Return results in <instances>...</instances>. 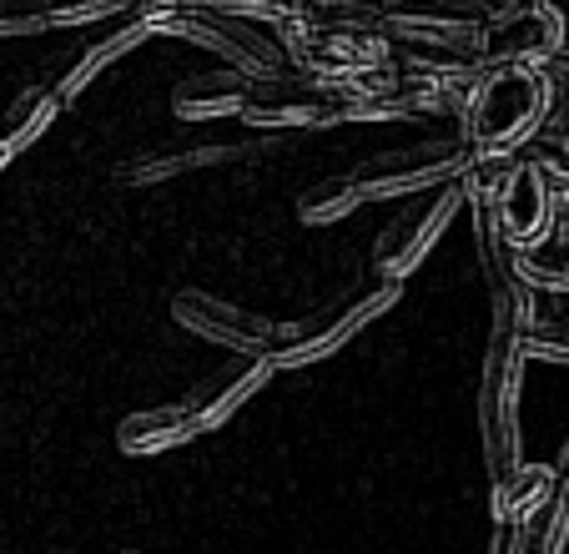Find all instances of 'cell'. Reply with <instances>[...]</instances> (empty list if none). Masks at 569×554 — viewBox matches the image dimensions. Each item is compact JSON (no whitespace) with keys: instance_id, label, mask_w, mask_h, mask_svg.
<instances>
[{"instance_id":"obj_29","label":"cell","mask_w":569,"mask_h":554,"mask_svg":"<svg viewBox=\"0 0 569 554\" xmlns=\"http://www.w3.org/2000/svg\"><path fill=\"white\" fill-rule=\"evenodd\" d=\"M479 6H489L495 16H519V11H539L549 0H479Z\"/></svg>"},{"instance_id":"obj_19","label":"cell","mask_w":569,"mask_h":554,"mask_svg":"<svg viewBox=\"0 0 569 554\" xmlns=\"http://www.w3.org/2000/svg\"><path fill=\"white\" fill-rule=\"evenodd\" d=\"M56 117H61V97H56V86H31V91H21V97L11 101L6 127H0V131H6L11 151L21 157L26 147H36V141L56 127Z\"/></svg>"},{"instance_id":"obj_21","label":"cell","mask_w":569,"mask_h":554,"mask_svg":"<svg viewBox=\"0 0 569 554\" xmlns=\"http://www.w3.org/2000/svg\"><path fill=\"white\" fill-rule=\"evenodd\" d=\"M569 544V438L555 458V494H549L545 514L529 524V554H565Z\"/></svg>"},{"instance_id":"obj_16","label":"cell","mask_w":569,"mask_h":554,"mask_svg":"<svg viewBox=\"0 0 569 554\" xmlns=\"http://www.w3.org/2000/svg\"><path fill=\"white\" fill-rule=\"evenodd\" d=\"M151 36H157V26H151V21H117L107 36H101V41L81 46L76 66L61 76V86H56V97H61V107H66V101L81 97V91H87V86L97 81V76L107 71L111 61H121V56L137 51V46H141V41H151Z\"/></svg>"},{"instance_id":"obj_14","label":"cell","mask_w":569,"mask_h":554,"mask_svg":"<svg viewBox=\"0 0 569 554\" xmlns=\"http://www.w3.org/2000/svg\"><path fill=\"white\" fill-rule=\"evenodd\" d=\"M258 91V81L232 66L222 71H202V76H182L172 86V117L182 121H222V117H242Z\"/></svg>"},{"instance_id":"obj_31","label":"cell","mask_w":569,"mask_h":554,"mask_svg":"<svg viewBox=\"0 0 569 554\" xmlns=\"http://www.w3.org/2000/svg\"><path fill=\"white\" fill-rule=\"evenodd\" d=\"M388 6H403V0H388Z\"/></svg>"},{"instance_id":"obj_9","label":"cell","mask_w":569,"mask_h":554,"mask_svg":"<svg viewBox=\"0 0 569 554\" xmlns=\"http://www.w3.org/2000/svg\"><path fill=\"white\" fill-rule=\"evenodd\" d=\"M343 86H322L312 76H278V81H258L242 127L252 131H318V127H343Z\"/></svg>"},{"instance_id":"obj_22","label":"cell","mask_w":569,"mask_h":554,"mask_svg":"<svg viewBox=\"0 0 569 554\" xmlns=\"http://www.w3.org/2000/svg\"><path fill=\"white\" fill-rule=\"evenodd\" d=\"M292 21L312 26V31H363L383 36V6H363V0H298Z\"/></svg>"},{"instance_id":"obj_4","label":"cell","mask_w":569,"mask_h":554,"mask_svg":"<svg viewBox=\"0 0 569 554\" xmlns=\"http://www.w3.org/2000/svg\"><path fill=\"white\" fill-rule=\"evenodd\" d=\"M489 31H495V11L479 6V0H403V6H383L388 46H423V51H449L483 66Z\"/></svg>"},{"instance_id":"obj_20","label":"cell","mask_w":569,"mask_h":554,"mask_svg":"<svg viewBox=\"0 0 569 554\" xmlns=\"http://www.w3.org/2000/svg\"><path fill=\"white\" fill-rule=\"evenodd\" d=\"M515 273L525 288L549 293V298H559V308H569V243L549 237L539 247H525V253H515Z\"/></svg>"},{"instance_id":"obj_10","label":"cell","mask_w":569,"mask_h":554,"mask_svg":"<svg viewBox=\"0 0 569 554\" xmlns=\"http://www.w3.org/2000/svg\"><path fill=\"white\" fill-rule=\"evenodd\" d=\"M172 318L187 333H197L202 343H217L227 353H272L278 343V323H268L262 313L242 308V303H227L217 293L187 288L172 298Z\"/></svg>"},{"instance_id":"obj_15","label":"cell","mask_w":569,"mask_h":554,"mask_svg":"<svg viewBox=\"0 0 569 554\" xmlns=\"http://www.w3.org/2000/svg\"><path fill=\"white\" fill-rule=\"evenodd\" d=\"M197 438V424L187 414V404H167V408H141V414H127L117 428L121 454L131 458H151V454H172L177 444Z\"/></svg>"},{"instance_id":"obj_27","label":"cell","mask_w":569,"mask_h":554,"mask_svg":"<svg viewBox=\"0 0 569 554\" xmlns=\"http://www.w3.org/2000/svg\"><path fill=\"white\" fill-rule=\"evenodd\" d=\"M36 31H51L41 6H6V0H0V41H6V36H36Z\"/></svg>"},{"instance_id":"obj_18","label":"cell","mask_w":569,"mask_h":554,"mask_svg":"<svg viewBox=\"0 0 569 554\" xmlns=\"http://www.w3.org/2000/svg\"><path fill=\"white\" fill-rule=\"evenodd\" d=\"M232 147H187V151H137L117 167L121 187H151V181H167L177 171H202V167H222L232 161Z\"/></svg>"},{"instance_id":"obj_30","label":"cell","mask_w":569,"mask_h":554,"mask_svg":"<svg viewBox=\"0 0 569 554\" xmlns=\"http://www.w3.org/2000/svg\"><path fill=\"white\" fill-rule=\"evenodd\" d=\"M11 157H16V151H11V141H6V131H0V171L11 167Z\"/></svg>"},{"instance_id":"obj_1","label":"cell","mask_w":569,"mask_h":554,"mask_svg":"<svg viewBox=\"0 0 569 554\" xmlns=\"http://www.w3.org/2000/svg\"><path fill=\"white\" fill-rule=\"evenodd\" d=\"M535 313V288L515 283L489 293V348H483V384H479V434L489 484L525 469V434H519V378H525V348L519 323Z\"/></svg>"},{"instance_id":"obj_3","label":"cell","mask_w":569,"mask_h":554,"mask_svg":"<svg viewBox=\"0 0 569 554\" xmlns=\"http://www.w3.org/2000/svg\"><path fill=\"white\" fill-rule=\"evenodd\" d=\"M479 151L453 131V137H429V141H413V147H393V151H378L368 157L363 167H353L358 197L363 202H388V197H423V192H439L449 181H463V171L473 167Z\"/></svg>"},{"instance_id":"obj_23","label":"cell","mask_w":569,"mask_h":554,"mask_svg":"<svg viewBox=\"0 0 569 554\" xmlns=\"http://www.w3.org/2000/svg\"><path fill=\"white\" fill-rule=\"evenodd\" d=\"M358 207H363V197H358L353 177H322V181H312L308 192L298 197V222L302 227L343 222V217H353Z\"/></svg>"},{"instance_id":"obj_11","label":"cell","mask_w":569,"mask_h":554,"mask_svg":"<svg viewBox=\"0 0 569 554\" xmlns=\"http://www.w3.org/2000/svg\"><path fill=\"white\" fill-rule=\"evenodd\" d=\"M272 374H278L272 353H232V358H227L217 374H207L202 384L192 388V398H187V414H192L197 434L222 428L248 398H258L262 388H268Z\"/></svg>"},{"instance_id":"obj_26","label":"cell","mask_w":569,"mask_h":554,"mask_svg":"<svg viewBox=\"0 0 569 554\" xmlns=\"http://www.w3.org/2000/svg\"><path fill=\"white\" fill-rule=\"evenodd\" d=\"M192 11H212V16H232L248 26H282L298 16V0H187Z\"/></svg>"},{"instance_id":"obj_17","label":"cell","mask_w":569,"mask_h":554,"mask_svg":"<svg viewBox=\"0 0 569 554\" xmlns=\"http://www.w3.org/2000/svg\"><path fill=\"white\" fill-rule=\"evenodd\" d=\"M549 494H555V464H525L509 479L489 484L495 524H535L545 514Z\"/></svg>"},{"instance_id":"obj_28","label":"cell","mask_w":569,"mask_h":554,"mask_svg":"<svg viewBox=\"0 0 569 554\" xmlns=\"http://www.w3.org/2000/svg\"><path fill=\"white\" fill-rule=\"evenodd\" d=\"M555 237L569 243V181H555Z\"/></svg>"},{"instance_id":"obj_13","label":"cell","mask_w":569,"mask_h":554,"mask_svg":"<svg viewBox=\"0 0 569 554\" xmlns=\"http://www.w3.org/2000/svg\"><path fill=\"white\" fill-rule=\"evenodd\" d=\"M499 207H505V233H509V243H515V253L555 237V181L529 157H519V171Z\"/></svg>"},{"instance_id":"obj_12","label":"cell","mask_w":569,"mask_h":554,"mask_svg":"<svg viewBox=\"0 0 569 554\" xmlns=\"http://www.w3.org/2000/svg\"><path fill=\"white\" fill-rule=\"evenodd\" d=\"M565 11L555 0L539 6V11H519V16H495V31H489V56L483 66L499 71V66H535L545 71L559 51H565Z\"/></svg>"},{"instance_id":"obj_5","label":"cell","mask_w":569,"mask_h":554,"mask_svg":"<svg viewBox=\"0 0 569 554\" xmlns=\"http://www.w3.org/2000/svg\"><path fill=\"white\" fill-rule=\"evenodd\" d=\"M398 293H403V283H383V277H378L373 288H353L338 303H328V308H318V313H308V318L278 328L272 363H278V368H308V363L333 358L353 333H363L368 323L383 318V313L393 308Z\"/></svg>"},{"instance_id":"obj_8","label":"cell","mask_w":569,"mask_h":554,"mask_svg":"<svg viewBox=\"0 0 569 554\" xmlns=\"http://www.w3.org/2000/svg\"><path fill=\"white\" fill-rule=\"evenodd\" d=\"M459 207H469L463 181H449V187H439V192H423L409 212H398L373 243L378 277H383V283H403L409 273H419L423 257L433 253V243L443 237V227L453 222Z\"/></svg>"},{"instance_id":"obj_2","label":"cell","mask_w":569,"mask_h":554,"mask_svg":"<svg viewBox=\"0 0 569 554\" xmlns=\"http://www.w3.org/2000/svg\"><path fill=\"white\" fill-rule=\"evenodd\" d=\"M549 117V81L535 66H499L483 71L473 101L459 121V137L479 157H519L545 131Z\"/></svg>"},{"instance_id":"obj_25","label":"cell","mask_w":569,"mask_h":554,"mask_svg":"<svg viewBox=\"0 0 569 554\" xmlns=\"http://www.w3.org/2000/svg\"><path fill=\"white\" fill-rule=\"evenodd\" d=\"M519 348L525 358H545V363H569V313H529L519 323Z\"/></svg>"},{"instance_id":"obj_7","label":"cell","mask_w":569,"mask_h":554,"mask_svg":"<svg viewBox=\"0 0 569 554\" xmlns=\"http://www.w3.org/2000/svg\"><path fill=\"white\" fill-rule=\"evenodd\" d=\"M157 36H177V41L202 46V51L222 56V66L252 76V81H278V76L292 71L288 56L278 51V41H272L268 31H258V26H248V21H232V16H212V11L182 6V11H172L157 26Z\"/></svg>"},{"instance_id":"obj_24","label":"cell","mask_w":569,"mask_h":554,"mask_svg":"<svg viewBox=\"0 0 569 554\" xmlns=\"http://www.w3.org/2000/svg\"><path fill=\"white\" fill-rule=\"evenodd\" d=\"M147 0H41L46 21L56 26H101V21H137Z\"/></svg>"},{"instance_id":"obj_6","label":"cell","mask_w":569,"mask_h":554,"mask_svg":"<svg viewBox=\"0 0 569 554\" xmlns=\"http://www.w3.org/2000/svg\"><path fill=\"white\" fill-rule=\"evenodd\" d=\"M272 41L288 56V66L298 76H312L322 86H353L363 76L383 71L393 46L383 36H363V31H312L302 21H282L272 26Z\"/></svg>"}]
</instances>
